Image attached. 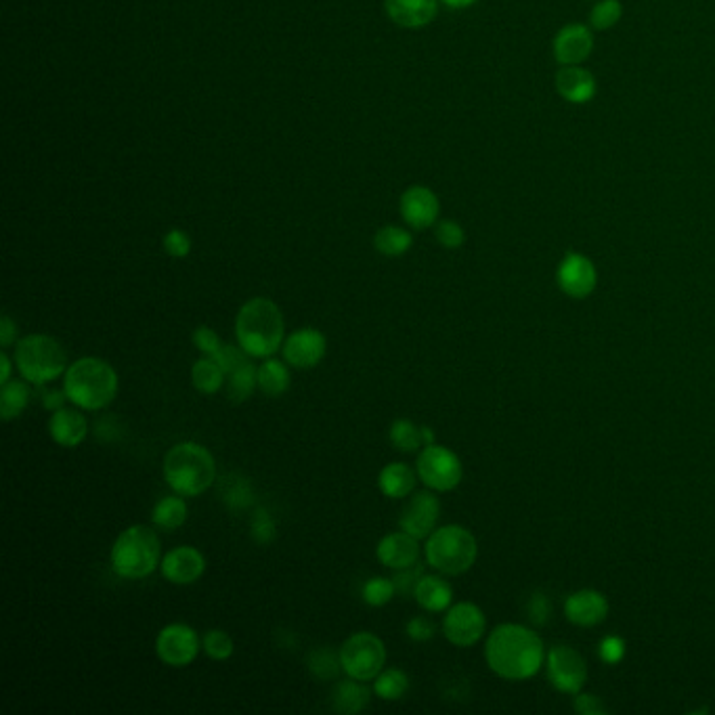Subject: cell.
I'll return each instance as SVG.
<instances>
[{
    "mask_svg": "<svg viewBox=\"0 0 715 715\" xmlns=\"http://www.w3.org/2000/svg\"><path fill=\"white\" fill-rule=\"evenodd\" d=\"M485 659L493 674L504 680H529L539 674L546 661L541 638L518 623L497 625L485 644Z\"/></svg>",
    "mask_w": 715,
    "mask_h": 715,
    "instance_id": "6da1fadb",
    "label": "cell"
},
{
    "mask_svg": "<svg viewBox=\"0 0 715 715\" xmlns=\"http://www.w3.org/2000/svg\"><path fill=\"white\" fill-rule=\"evenodd\" d=\"M250 533L256 544H271L277 535V525L273 516L265 508H256L250 520Z\"/></svg>",
    "mask_w": 715,
    "mask_h": 715,
    "instance_id": "ab89813d",
    "label": "cell"
},
{
    "mask_svg": "<svg viewBox=\"0 0 715 715\" xmlns=\"http://www.w3.org/2000/svg\"><path fill=\"white\" fill-rule=\"evenodd\" d=\"M596 3H598V0H596Z\"/></svg>",
    "mask_w": 715,
    "mask_h": 715,
    "instance_id": "9f6ffc18",
    "label": "cell"
},
{
    "mask_svg": "<svg viewBox=\"0 0 715 715\" xmlns=\"http://www.w3.org/2000/svg\"><path fill=\"white\" fill-rule=\"evenodd\" d=\"M399 210H401L403 221L411 229L424 231L432 225H437L439 214H441V202H439V195L430 187L411 185L401 195Z\"/></svg>",
    "mask_w": 715,
    "mask_h": 715,
    "instance_id": "2e32d148",
    "label": "cell"
},
{
    "mask_svg": "<svg viewBox=\"0 0 715 715\" xmlns=\"http://www.w3.org/2000/svg\"><path fill=\"white\" fill-rule=\"evenodd\" d=\"M598 653L606 665H617L625 657V642L619 636H606L598 646Z\"/></svg>",
    "mask_w": 715,
    "mask_h": 715,
    "instance_id": "bcb514c9",
    "label": "cell"
},
{
    "mask_svg": "<svg viewBox=\"0 0 715 715\" xmlns=\"http://www.w3.org/2000/svg\"><path fill=\"white\" fill-rule=\"evenodd\" d=\"M187 516H189V508L185 497L177 493L166 495L156 502L154 508H151V525L166 533H172L187 523Z\"/></svg>",
    "mask_w": 715,
    "mask_h": 715,
    "instance_id": "4316f807",
    "label": "cell"
},
{
    "mask_svg": "<svg viewBox=\"0 0 715 715\" xmlns=\"http://www.w3.org/2000/svg\"><path fill=\"white\" fill-rule=\"evenodd\" d=\"M556 284L571 298H588L598 284L596 265L588 256L569 252L556 269Z\"/></svg>",
    "mask_w": 715,
    "mask_h": 715,
    "instance_id": "5bb4252c",
    "label": "cell"
},
{
    "mask_svg": "<svg viewBox=\"0 0 715 715\" xmlns=\"http://www.w3.org/2000/svg\"><path fill=\"white\" fill-rule=\"evenodd\" d=\"M416 483L418 472L403 462H390L378 474V489L388 500H403L414 493Z\"/></svg>",
    "mask_w": 715,
    "mask_h": 715,
    "instance_id": "cb8c5ba5",
    "label": "cell"
},
{
    "mask_svg": "<svg viewBox=\"0 0 715 715\" xmlns=\"http://www.w3.org/2000/svg\"><path fill=\"white\" fill-rule=\"evenodd\" d=\"M405 634L409 640H414V642H428L435 638L437 634V625L432 623L428 617L424 615H418V617H411L405 625Z\"/></svg>",
    "mask_w": 715,
    "mask_h": 715,
    "instance_id": "ee69618b",
    "label": "cell"
},
{
    "mask_svg": "<svg viewBox=\"0 0 715 715\" xmlns=\"http://www.w3.org/2000/svg\"><path fill=\"white\" fill-rule=\"evenodd\" d=\"M338 653L344 674L359 682H374L386 665V646L372 632L351 634Z\"/></svg>",
    "mask_w": 715,
    "mask_h": 715,
    "instance_id": "ba28073f",
    "label": "cell"
},
{
    "mask_svg": "<svg viewBox=\"0 0 715 715\" xmlns=\"http://www.w3.org/2000/svg\"><path fill=\"white\" fill-rule=\"evenodd\" d=\"M15 365L21 378L34 386H47L68 372V353L49 334H28L15 344Z\"/></svg>",
    "mask_w": 715,
    "mask_h": 715,
    "instance_id": "8992f818",
    "label": "cell"
},
{
    "mask_svg": "<svg viewBox=\"0 0 715 715\" xmlns=\"http://www.w3.org/2000/svg\"><path fill=\"white\" fill-rule=\"evenodd\" d=\"M441 518V502L439 497L430 491H418L411 497L405 510L401 512L399 527L401 531L414 535L416 539H426L432 531L437 529Z\"/></svg>",
    "mask_w": 715,
    "mask_h": 715,
    "instance_id": "9a60e30c",
    "label": "cell"
},
{
    "mask_svg": "<svg viewBox=\"0 0 715 715\" xmlns=\"http://www.w3.org/2000/svg\"><path fill=\"white\" fill-rule=\"evenodd\" d=\"M374 690L365 686V682L353 680L346 676V680L338 682L332 690V709L342 715H355L361 713L372 701Z\"/></svg>",
    "mask_w": 715,
    "mask_h": 715,
    "instance_id": "484cf974",
    "label": "cell"
},
{
    "mask_svg": "<svg viewBox=\"0 0 715 715\" xmlns=\"http://www.w3.org/2000/svg\"><path fill=\"white\" fill-rule=\"evenodd\" d=\"M623 17V7L619 0H598L590 11V28L604 32L615 28Z\"/></svg>",
    "mask_w": 715,
    "mask_h": 715,
    "instance_id": "f35d334b",
    "label": "cell"
},
{
    "mask_svg": "<svg viewBox=\"0 0 715 715\" xmlns=\"http://www.w3.org/2000/svg\"><path fill=\"white\" fill-rule=\"evenodd\" d=\"M376 558L380 565L393 571L409 569L418 565L420 558V539L405 531H395L384 535L376 546Z\"/></svg>",
    "mask_w": 715,
    "mask_h": 715,
    "instance_id": "d6986e66",
    "label": "cell"
},
{
    "mask_svg": "<svg viewBox=\"0 0 715 715\" xmlns=\"http://www.w3.org/2000/svg\"><path fill=\"white\" fill-rule=\"evenodd\" d=\"M552 51L558 65H581L594 51V30L583 24H569L556 32Z\"/></svg>",
    "mask_w": 715,
    "mask_h": 715,
    "instance_id": "ac0fdd59",
    "label": "cell"
},
{
    "mask_svg": "<svg viewBox=\"0 0 715 715\" xmlns=\"http://www.w3.org/2000/svg\"><path fill=\"white\" fill-rule=\"evenodd\" d=\"M162 474L172 493L183 497H198L216 483L214 455L202 443H177L164 455Z\"/></svg>",
    "mask_w": 715,
    "mask_h": 715,
    "instance_id": "277c9868",
    "label": "cell"
},
{
    "mask_svg": "<svg viewBox=\"0 0 715 715\" xmlns=\"http://www.w3.org/2000/svg\"><path fill=\"white\" fill-rule=\"evenodd\" d=\"M388 441L401 453H416L420 447H424L422 426L414 424L411 420L399 418L388 428Z\"/></svg>",
    "mask_w": 715,
    "mask_h": 715,
    "instance_id": "e575fe53",
    "label": "cell"
},
{
    "mask_svg": "<svg viewBox=\"0 0 715 715\" xmlns=\"http://www.w3.org/2000/svg\"><path fill=\"white\" fill-rule=\"evenodd\" d=\"M307 665L311 669V674L323 682H332L338 678L342 671L340 663V653H334L330 646H321L311 650V655L307 659Z\"/></svg>",
    "mask_w": 715,
    "mask_h": 715,
    "instance_id": "d590c367",
    "label": "cell"
},
{
    "mask_svg": "<svg viewBox=\"0 0 715 715\" xmlns=\"http://www.w3.org/2000/svg\"><path fill=\"white\" fill-rule=\"evenodd\" d=\"M414 246V237L403 227L397 225H386L380 227L374 235V248L378 250V254L388 256V258H399L403 254H407Z\"/></svg>",
    "mask_w": 715,
    "mask_h": 715,
    "instance_id": "1f68e13d",
    "label": "cell"
},
{
    "mask_svg": "<svg viewBox=\"0 0 715 715\" xmlns=\"http://www.w3.org/2000/svg\"><path fill=\"white\" fill-rule=\"evenodd\" d=\"M214 359L219 361L223 370L229 374V372L235 370V367H240V365H244L246 361H250V355L242 349L240 344L235 346V344H227V342H225L223 349L214 355Z\"/></svg>",
    "mask_w": 715,
    "mask_h": 715,
    "instance_id": "f6af8a7d",
    "label": "cell"
},
{
    "mask_svg": "<svg viewBox=\"0 0 715 715\" xmlns=\"http://www.w3.org/2000/svg\"><path fill=\"white\" fill-rule=\"evenodd\" d=\"M65 403H68V395H65V390H45V395H42V405H45V409H51V411H57L61 407H65Z\"/></svg>",
    "mask_w": 715,
    "mask_h": 715,
    "instance_id": "816d5d0a",
    "label": "cell"
},
{
    "mask_svg": "<svg viewBox=\"0 0 715 715\" xmlns=\"http://www.w3.org/2000/svg\"><path fill=\"white\" fill-rule=\"evenodd\" d=\"M441 3H445L449 9H468L472 5L479 3V0H441Z\"/></svg>",
    "mask_w": 715,
    "mask_h": 715,
    "instance_id": "db71d44e",
    "label": "cell"
},
{
    "mask_svg": "<svg viewBox=\"0 0 715 715\" xmlns=\"http://www.w3.org/2000/svg\"><path fill=\"white\" fill-rule=\"evenodd\" d=\"M235 338L254 359H269L286 340V319L271 298L246 300L235 317Z\"/></svg>",
    "mask_w": 715,
    "mask_h": 715,
    "instance_id": "7a4b0ae2",
    "label": "cell"
},
{
    "mask_svg": "<svg viewBox=\"0 0 715 715\" xmlns=\"http://www.w3.org/2000/svg\"><path fill=\"white\" fill-rule=\"evenodd\" d=\"M191 342H193L195 349H198L206 357H214L216 353L223 349V344H225L221 340V336L210 328V325H198V328H195L193 334H191Z\"/></svg>",
    "mask_w": 715,
    "mask_h": 715,
    "instance_id": "b9f144b4",
    "label": "cell"
},
{
    "mask_svg": "<svg viewBox=\"0 0 715 715\" xmlns=\"http://www.w3.org/2000/svg\"><path fill=\"white\" fill-rule=\"evenodd\" d=\"M527 613H529V619L535 623V625H546L552 617V602L546 594H535L531 600H529V606H527Z\"/></svg>",
    "mask_w": 715,
    "mask_h": 715,
    "instance_id": "7dc6e473",
    "label": "cell"
},
{
    "mask_svg": "<svg viewBox=\"0 0 715 715\" xmlns=\"http://www.w3.org/2000/svg\"><path fill=\"white\" fill-rule=\"evenodd\" d=\"M63 390L68 401L82 411H101L118 397L120 378L112 363L99 357H82L70 363L63 374Z\"/></svg>",
    "mask_w": 715,
    "mask_h": 715,
    "instance_id": "3957f363",
    "label": "cell"
},
{
    "mask_svg": "<svg viewBox=\"0 0 715 715\" xmlns=\"http://www.w3.org/2000/svg\"><path fill=\"white\" fill-rule=\"evenodd\" d=\"M487 632V619L479 606L472 602L451 604L445 611L443 634L445 638L460 648H468L479 642Z\"/></svg>",
    "mask_w": 715,
    "mask_h": 715,
    "instance_id": "8fae6325",
    "label": "cell"
},
{
    "mask_svg": "<svg viewBox=\"0 0 715 715\" xmlns=\"http://www.w3.org/2000/svg\"><path fill=\"white\" fill-rule=\"evenodd\" d=\"M160 571L172 585H193L206 573V556L193 546H177L162 556Z\"/></svg>",
    "mask_w": 715,
    "mask_h": 715,
    "instance_id": "e0dca14e",
    "label": "cell"
},
{
    "mask_svg": "<svg viewBox=\"0 0 715 715\" xmlns=\"http://www.w3.org/2000/svg\"><path fill=\"white\" fill-rule=\"evenodd\" d=\"M49 435L59 447L74 449L89 435V422L80 407H61L51 414Z\"/></svg>",
    "mask_w": 715,
    "mask_h": 715,
    "instance_id": "44dd1931",
    "label": "cell"
},
{
    "mask_svg": "<svg viewBox=\"0 0 715 715\" xmlns=\"http://www.w3.org/2000/svg\"><path fill=\"white\" fill-rule=\"evenodd\" d=\"M384 9L397 26L418 30L437 17L439 0H384Z\"/></svg>",
    "mask_w": 715,
    "mask_h": 715,
    "instance_id": "603a6c76",
    "label": "cell"
},
{
    "mask_svg": "<svg viewBox=\"0 0 715 715\" xmlns=\"http://www.w3.org/2000/svg\"><path fill=\"white\" fill-rule=\"evenodd\" d=\"M546 671L552 686L567 695H577L588 680L585 659L571 646H554L546 655Z\"/></svg>",
    "mask_w": 715,
    "mask_h": 715,
    "instance_id": "7c38bea8",
    "label": "cell"
},
{
    "mask_svg": "<svg viewBox=\"0 0 715 715\" xmlns=\"http://www.w3.org/2000/svg\"><path fill=\"white\" fill-rule=\"evenodd\" d=\"M290 382H292L290 365L286 361L269 357L258 365V390L265 397L277 399L281 395H286Z\"/></svg>",
    "mask_w": 715,
    "mask_h": 715,
    "instance_id": "83f0119b",
    "label": "cell"
},
{
    "mask_svg": "<svg viewBox=\"0 0 715 715\" xmlns=\"http://www.w3.org/2000/svg\"><path fill=\"white\" fill-rule=\"evenodd\" d=\"M112 569L122 579H145L162 562V544L158 533L147 525L124 529L110 552Z\"/></svg>",
    "mask_w": 715,
    "mask_h": 715,
    "instance_id": "5b68a950",
    "label": "cell"
},
{
    "mask_svg": "<svg viewBox=\"0 0 715 715\" xmlns=\"http://www.w3.org/2000/svg\"><path fill=\"white\" fill-rule=\"evenodd\" d=\"M424 556L428 567L441 575H462L470 571L479 556V544L474 535L462 525L437 527L426 537Z\"/></svg>",
    "mask_w": 715,
    "mask_h": 715,
    "instance_id": "52a82bcc",
    "label": "cell"
},
{
    "mask_svg": "<svg viewBox=\"0 0 715 715\" xmlns=\"http://www.w3.org/2000/svg\"><path fill=\"white\" fill-rule=\"evenodd\" d=\"M162 248L172 258H187L191 254V237L183 229H170L162 237Z\"/></svg>",
    "mask_w": 715,
    "mask_h": 715,
    "instance_id": "7bdbcfd3",
    "label": "cell"
},
{
    "mask_svg": "<svg viewBox=\"0 0 715 715\" xmlns=\"http://www.w3.org/2000/svg\"><path fill=\"white\" fill-rule=\"evenodd\" d=\"M565 615L579 627L600 625L609 615V600L596 590H579L565 600Z\"/></svg>",
    "mask_w": 715,
    "mask_h": 715,
    "instance_id": "7402d4cb",
    "label": "cell"
},
{
    "mask_svg": "<svg viewBox=\"0 0 715 715\" xmlns=\"http://www.w3.org/2000/svg\"><path fill=\"white\" fill-rule=\"evenodd\" d=\"M372 690H374V695L382 701H399L407 695L409 676L403 669H397V667L382 669L378 678L374 680Z\"/></svg>",
    "mask_w": 715,
    "mask_h": 715,
    "instance_id": "d6a6232c",
    "label": "cell"
},
{
    "mask_svg": "<svg viewBox=\"0 0 715 715\" xmlns=\"http://www.w3.org/2000/svg\"><path fill=\"white\" fill-rule=\"evenodd\" d=\"M414 598L426 613H445L453 604V588L439 575H422Z\"/></svg>",
    "mask_w": 715,
    "mask_h": 715,
    "instance_id": "d4e9b609",
    "label": "cell"
},
{
    "mask_svg": "<svg viewBox=\"0 0 715 715\" xmlns=\"http://www.w3.org/2000/svg\"><path fill=\"white\" fill-rule=\"evenodd\" d=\"M225 388L231 403L235 405L246 403L258 388V367L252 361H246L244 365L235 367L233 372L227 374Z\"/></svg>",
    "mask_w": 715,
    "mask_h": 715,
    "instance_id": "4dcf8cb0",
    "label": "cell"
},
{
    "mask_svg": "<svg viewBox=\"0 0 715 715\" xmlns=\"http://www.w3.org/2000/svg\"><path fill=\"white\" fill-rule=\"evenodd\" d=\"M575 711L583 713V715H604L606 707H604L602 699H598L594 695H579V692H577Z\"/></svg>",
    "mask_w": 715,
    "mask_h": 715,
    "instance_id": "681fc988",
    "label": "cell"
},
{
    "mask_svg": "<svg viewBox=\"0 0 715 715\" xmlns=\"http://www.w3.org/2000/svg\"><path fill=\"white\" fill-rule=\"evenodd\" d=\"M556 93L575 105L590 103L598 93V82L590 70L581 65H560L554 78Z\"/></svg>",
    "mask_w": 715,
    "mask_h": 715,
    "instance_id": "ffe728a7",
    "label": "cell"
},
{
    "mask_svg": "<svg viewBox=\"0 0 715 715\" xmlns=\"http://www.w3.org/2000/svg\"><path fill=\"white\" fill-rule=\"evenodd\" d=\"M435 237H437V242L443 248L458 250L466 242V231H464V227L460 223L447 219V221H439L435 225Z\"/></svg>",
    "mask_w": 715,
    "mask_h": 715,
    "instance_id": "60d3db41",
    "label": "cell"
},
{
    "mask_svg": "<svg viewBox=\"0 0 715 715\" xmlns=\"http://www.w3.org/2000/svg\"><path fill=\"white\" fill-rule=\"evenodd\" d=\"M422 439H424V445L437 443L435 441V432H432V428H428V426H422Z\"/></svg>",
    "mask_w": 715,
    "mask_h": 715,
    "instance_id": "11a10c76",
    "label": "cell"
},
{
    "mask_svg": "<svg viewBox=\"0 0 715 715\" xmlns=\"http://www.w3.org/2000/svg\"><path fill=\"white\" fill-rule=\"evenodd\" d=\"M191 384L200 395L212 397L227 384V372L214 357H200L191 365Z\"/></svg>",
    "mask_w": 715,
    "mask_h": 715,
    "instance_id": "f1b7e54d",
    "label": "cell"
},
{
    "mask_svg": "<svg viewBox=\"0 0 715 715\" xmlns=\"http://www.w3.org/2000/svg\"><path fill=\"white\" fill-rule=\"evenodd\" d=\"M30 382L28 380H9L5 384H0V418L3 422L17 420L30 405Z\"/></svg>",
    "mask_w": 715,
    "mask_h": 715,
    "instance_id": "f546056e",
    "label": "cell"
},
{
    "mask_svg": "<svg viewBox=\"0 0 715 715\" xmlns=\"http://www.w3.org/2000/svg\"><path fill=\"white\" fill-rule=\"evenodd\" d=\"M13 361H15V359H11V357L7 355V351L0 353V370H3V374H0V384H5V382L11 380Z\"/></svg>",
    "mask_w": 715,
    "mask_h": 715,
    "instance_id": "f5cc1de1",
    "label": "cell"
},
{
    "mask_svg": "<svg viewBox=\"0 0 715 715\" xmlns=\"http://www.w3.org/2000/svg\"><path fill=\"white\" fill-rule=\"evenodd\" d=\"M202 638L187 623H168L158 632L156 655L168 667H189L198 659Z\"/></svg>",
    "mask_w": 715,
    "mask_h": 715,
    "instance_id": "30bf717a",
    "label": "cell"
},
{
    "mask_svg": "<svg viewBox=\"0 0 715 715\" xmlns=\"http://www.w3.org/2000/svg\"><path fill=\"white\" fill-rule=\"evenodd\" d=\"M202 650L212 661H229L235 653V642L225 630H208L202 636Z\"/></svg>",
    "mask_w": 715,
    "mask_h": 715,
    "instance_id": "74e56055",
    "label": "cell"
},
{
    "mask_svg": "<svg viewBox=\"0 0 715 715\" xmlns=\"http://www.w3.org/2000/svg\"><path fill=\"white\" fill-rule=\"evenodd\" d=\"M281 353L294 370H313L328 353V338L317 328H300L286 336Z\"/></svg>",
    "mask_w": 715,
    "mask_h": 715,
    "instance_id": "4fadbf2b",
    "label": "cell"
},
{
    "mask_svg": "<svg viewBox=\"0 0 715 715\" xmlns=\"http://www.w3.org/2000/svg\"><path fill=\"white\" fill-rule=\"evenodd\" d=\"M397 594L395 581L386 579V577H372L363 583L361 590V598L367 606H374V609H380V606H386L393 602Z\"/></svg>",
    "mask_w": 715,
    "mask_h": 715,
    "instance_id": "8d00e7d4",
    "label": "cell"
},
{
    "mask_svg": "<svg viewBox=\"0 0 715 715\" xmlns=\"http://www.w3.org/2000/svg\"><path fill=\"white\" fill-rule=\"evenodd\" d=\"M17 334H19L17 323L5 313L3 319H0V346H3V351H7L9 346L17 344Z\"/></svg>",
    "mask_w": 715,
    "mask_h": 715,
    "instance_id": "f907efd6",
    "label": "cell"
},
{
    "mask_svg": "<svg viewBox=\"0 0 715 715\" xmlns=\"http://www.w3.org/2000/svg\"><path fill=\"white\" fill-rule=\"evenodd\" d=\"M221 495L223 502L233 510V512H244L254 504V491L248 479L240 474H229L221 483Z\"/></svg>",
    "mask_w": 715,
    "mask_h": 715,
    "instance_id": "836d02e7",
    "label": "cell"
},
{
    "mask_svg": "<svg viewBox=\"0 0 715 715\" xmlns=\"http://www.w3.org/2000/svg\"><path fill=\"white\" fill-rule=\"evenodd\" d=\"M422 569H418L416 565L414 567H409V569H401L397 571V575L393 577L395 581V588H397V594H403V596H414V590H416V585L422 577Z\"/></svg>",
    "mask_w": 715,
    "mask_h": 715,
    "instance_id": "c3c4849f",
    "label": "cell"
},
{
    "mask_svg": "<svg viewBox=\"0 0 715 715\" xmlns=\"http://www.w3.org/2000/svg\"><path fill=\"white\" fill-rule=\"evenodd\" d=\"M418 479L432 491H453L462 483L464 468L458 455L443 445H424L416 462Z\"/></svg>",
    "mask_w": 715,
    "mask_h": 715,
    "instance_id": "9c48e42d",
    "label": "cell"
}]
</instances>
